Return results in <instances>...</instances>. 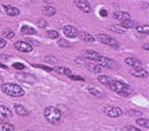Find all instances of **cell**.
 Returning <instances> with one entry per match:
<instances>
[{
	"label": "cell",
	"mask_w": 149,
	"mask_h": 131,
	"mask_svg": "<svg viewBox=\"0 0 149 131\" xmlns=\"http://www.w3.org/2000/svg\"><path fill=\"white\" fill-rule=\"evenodd\" d=\"M25 131H33V130H25Z\"/></svg>",
	"instance_id": "43"
},
{
	"label": "cell",
	"mask_w": 149,
	"mask_h": 131,
	"mask_svg": "<svg viewBox=\"0 0 149 131\" xmlns=\"http://www.w3.org/2000/svg\"><path fill=\"white\" fill-rule=\"evenodd\" d=\"M44 59H45V62H49V63H57L58 62L56 58H52V57H50V58L49 57H45Z\"/></svg>",
	"instance_id": "34"
},
{
	"label": "cell",
	"mask_w": 149,
	"mask_h": 131,
	"mask_svg": "<svg viewBox=\"0 0 149 131\" xmlns=\"http://www.w3.org/2000/svg\"><path fill=\"white\" fill-rule=\"evenodd\" d=\"M1 91L7 96L11 97H23L25 95V91L24 89L14 83H5L1 85Z\"/></svg>",
	"instance_id": "3"
},
{
	"label": "cell",
	"mask_w": 149,
	"mask_h": 131,
	"mask_svg": "<svg viewBox=\"0 0 149 131\" xmlns=\"http://www.w3.org/2000/svg\"><path fill=\"white\" fill-rule=\"evenodd\" d=\"M17 78L22 80V82H27L30 84L34 83L36 82V78L32 76V74H29V73H20V74H17Z\"/></svg>",
	"instance_id": "15"
},
{
	"label": "cell",
	"mask_w": 149,
	"mask_h": 131,
	"mask_svg": "<svg viewBox=\"0 0 149 131\" xmlns=\"http://www.w3.org/2000/svg\"><path fill=\"white\" fill-rule=\"evenodd\" d=\"M20 33H22V34H29V35H31V34H37V31H36V28H33L32 26L24 25V26H22V28H20Z\"/></svg>",
	"instance_id": "20"
},
{
	"label": "cell",
	"mask_w": 149,
	"mask_h": 131,
	"mask_svg": "<svg viewBox=\"0 0 149 131\" xmlns=\"http://www.w3.org/2000/svg\"><path fill=\"white\" fill-rule=\"evenodd\" d=\"M102 111L108 117H111V118H116V117H120L123 115L122 109L117 107V106H104L102 109Z\"/></svg>",
	"instance_id": "6"
},
{
	"label": "cell",
	"mask_w": 149,
	"mask_h": 131,
	"mask_svg": "<svg viewBox=\"0 0 149 131\" xmlns=\"http://www.w3.org/2000/svg\"><path fill=\"white\" fill-rule=\"evenodd\" d=\"M5 8V12L10 15V17H17L20 14V11L18 7H14V6H11V5H4L3 6Z\"/></svg>",
	"instance_id": "13"
},
{
	"label": "cell",
	"mask_w": 149,
	"mask_h": 131,
	"mask_svg": "<svg viewBox=\"0 0 149 131\" xmlns=\"http://www.w3.org/2000/svg\"><path fill=\"white\" fill-rule=\"evenodd\" d=\"M100 14H101V17H107V15H108V12H107L105 10H101Z\"/></svg>",
	"instance_id": "37"
},
{
	"label": "cell",
	"mask_w": 149,
	"mask_h": 131,
	"mask_svg": "<svg viewBox=\"0 0 149 131\" xmlns=\"http://www.w3.org/2000/svg\"><path fill=\"white\" fill-rule=\"evenodd\" d=\"M122 131H141V130H140V129H137V128H135V126L128 125V126L122 128Z\"/></svg>",
	"instance_id": "29"
},
{
	"label": "cell",
	"mask_w": 149,
	"mask_h": 131,
	"mask_svg": "<svg viewBox=\"0 0 149 131\" xmlns=\"http://www.w3.org/2000/svg\"><path fill=\"white\" fill-rule=\"evenodd\" d=\"M14 47H15V50L20 51V52H25V53L32 52V50H33L32 45H30V44L26 43V42H22V40L15 42V43H14Z\"/></svg>",
	"instance_id": "8"
},
{
	"label": "cell",
	"mask_w": 149,
	"mask_h": 131,
	"mask_svg": "<svg viewBox=\"0 0 149 131\" xmlns=\"http://www.w3.org/2000/svg\"><path fill=\"white\" fill-rule=\"evenodd\" d=\"M130 74H133L134 77H139V78H147L148 71L142 67H133V69H130Z\"/></svg>",
	"instance_id": "11"
},
{
	"label": "cell",
	"mask_w": 149,
	"mask_h": 131,
	"mask_svg": "<svg viewBox=\"0 0 149 131\" xmlns=\"http://www.w3.org/2000/svg\"><path fill=\"white\" fill-rule=\"evenodd\" d=\"M125 64L129 65V66H133V67H142V62L135 57H129V58H125Z\"/></svg>",
	"instance_id": "14"
},
{
	"label": "cell",
	"mask_w": 149,
	"mask_h": 131,
	"mask_svg": "<svg viewBox=\"0 0 149 131\" xmlns=\"http://www.w3.org/2000/svg\"><path fill=\"white\" fill-rule=\"evenodd\" d=\"M14 111H15V114H18L19 116H23V117L29 116V110L26 107H24L23 105H20V104L14 105Z\"/></svg>",
	"instance_id": "18"
},
{
	"label": "cell",
	"mask_w": 149,
	"mask_h": 131,
	"mask_svg": "<svg viewBox=\"0 0 149 131\" xmlns=\"http://www.w3.org/2000/svg\"><path fill=\"white\" fill-rule=\"evenodd\" d=\"M136 30H137L139 32H141V33H146V34H148V32H149V26H148V25H144V26H139Z\"/></svg>",
	"instance_id": "28"
},
{
	"label": "cell",
	"mask_w": 149,
	"mask_h": 131,
	"mask_svg": "<svg viewBox=\"0 0 149 131\" xmlns=\"http://www.w3.org/2000/svg\"><path fill=\"white\" fill-rule=\"evenodd\" d=\"M96 38H97L101 43H103V44H105V45H109V46L114 47V49H120V43H118L116 39H114L113 37L107 35V34H103V33H98V34L96 35Z\"/></svg>",
	"instance_id": "5"
},
{
	"label": "cell",
	"mask_w": 149,
	"mask_h": 131,
	"mask_svg": "<svg viewBox=\"0 0 149 131\" xmlns=\"http://www.w3.org/2000/svg\"><path fill=\"white\" fill-rule=\"evenodd\" d=\"M14 35H15V33L11 28H4L3 30V37H4V38L12 39V38H14Z\"/></svg>",
	"instance_id": "25"
},
{
	"label": "cell",
	"mask_w": 149,
	"mask_h": 131,
	"mask_svg": "<svg viewBox=\"0 0 149 131\" xmlns=\"http://www.w3.org/2000/svg\"><path fill=\"white\" fill-rule=\"evenodd\" d=\"M13 67L17 69V70H24L25 69V65L23 63H14L13 64Z\"/></svg>",
	"instance_id": "33"
},
{
	"label": "cell",
	"mask_w": 149,
	"mask_h": 131,
	"mask_svg": "<svg viewBox=\"0 0 149 131\" xmlns=\"http://www.w3.org/2000/svg\"><path fill=\"white\" fill-rule=\"evenodd\" d=\"M148 46H149L148 44H144V45L142 46V49H143V50H147V51H148V50H149V47H148Z\"/></svg>",
	"instance_id": "39"
},
{
	"label": "cell",
	"mask_w": 149,
	"mask_h": 131,
	"mask_svg": "<svg viewBox=\"0 0 149 131\" xmlns=\"http://www.w3.org/2000/svg\"><path fill=\"white\" fill-rule=\"evenodd\" d=\"M47 35H49V38H50V39H57L58 37H59V33H58L57 31L50 30V31H47Z\"/></svg>",
	"instance_id": "27"
},
{
	"label": "cell",
	"mask_w": 149,
	"mask_h": 131,
	"mask_svg": "<svg viewBox=\"0 0 149 131\" xmlns=\"http://www.w3.org/2000/svg\"><path fill=\"white\" fill-rule=\"evenodd\" d=\"M32 66H34V67H38V69H43V70H45V71H49V72L53 71V69H52V67H47V66H45V65H39V64H34V65H32Z\"/></svg>",
	"instance_id": "31"
},
{
	"label": "cell",
	"mask_w": 149,
	"mask_h": 131,
	"mask_svg": "<svg viewBox=\"0 0 149 131\" xmlns=\"http://www.w3.org/2000/svg\"><path fill=\"white\" fill-rule=\"evenodd\" d=\"M13 114H12V111L5 106V105H0V121H3V122H7L12 118Z\"/></svg>",
	"instance_id": "9"
},
{
	"label": "cell",
	"mask_w": 149,
	"mask_h": 131,
	"mask_svg": "<svg viewBox=\"0 0 149 131\" xmlns=\"http://www.w3.org/2000/svg\"><path fill=\"white\" fill-rule=\"evenodd\" d=\"M121 26L123 28H134L135 26H137V21L134 19H127V20L121 21Z\"/></svg>",
	"instance_id": "19"
},
{
	"label": "cell",
	"mask_w": 149,
	"mask_h": 131,
	"mask_svg": "<svg viewBox=\"0 0 149 131\" xmlns=\"http://www.w3.org/2000/svg\"><path fill=\"white\" fill-rule=\"evenodd\" d=\"M97 79H98L100 83H102L103 85H105L111 91L118 93V95L122 96V97H129L134 92L133 87L130 86V85H128L127 83H123V82L117 80V79H114V78H110L108 76H98Z\"/></svg>",
	"instance_id": "1"
},
{
	"label": "cell",
	"mask_w": 149,
	"mask_h": 131,
	"mask_svg": "<svg viewBox=\"0 0 149 131\" xmlns=\"http://www.w3.org/2000/svg\"><path fill=\"white\" fill-rule=\"evenodd\" d=\"M113 17H114V19H117L120 21L130 19V14L128 12H124V11H116V12H114Z\"/></svg>",
	"instance_id": "12"
},
{
	"label": "cell",
	"mask_w": 149,
	"mask_h": 131,
	"mask_svg": "<svg viewBox=\"0 0 149 131\" xmlns=\"http://www.w3.org/2000/svg\"><path fill=\"white\" fill-rule=\"evenodd\" d=\"M63 33L64 35L66 37V38H76V37L78 35V31L77 28L72 26V25H66L63 27Z\"/></svg>",
	"instance_id": "10"
},
{
	"label": "cell",
	"mask_w": 149,
	"mask_h": 131,
	"mask_svg": "<svg viewBox=\"0 0 149 131\" xmlns=\"http://www.w3.org/2000/svg\"><path fill=\"white\" fill-rule=\"evenodd\" d=\"M58 45H59L61 47H70V46H71V44L68 43V42H65L64 39H61V40L58 42Z\"/></svg>",
	"instance_id": "32"
},
{
	"label": "cell",
	"mask_w": 149,
	"mask_h": 131,
	"mask_svg": "<svg viewBox=\"0 0 149 131\" xmlns=\"http://www.w3.org/2000/svg\"><path fill=\"white\" fill-rule=\"evenodd\" d=\"M73 3L84 13H90L92 11V8H91V6H90L88 0H73Z\"/></svg>",
	"instance_id": "7"
},
{
	"label": "cell",
	"mask_w": 149,
	"mask_h": 131,
	"mask_svg": "<svg viewBox=\"0 0 149 131\" xmlns=\"http://www.w3.org/2000/svg\"><path fill=\"white\" fill-rule=\"evenodd\" d=\"M6 46V40L4 38H0V49H4Z\"/></svg>",
	"instance_id": "35"
},
{
	"label": "cell",
	"mask_w": 149,
	"mask_h": 131,
	"mask_svg": "<svg viewBox=\"0 0 149 131\" xmlns=\"http://www.w3.org/2000/svg\"><path fill=\"white\" fill-rule=\"evenodd\" d=\"M53 71H56L57 73L59 74H63V76H69V74H71V70L68 69V67H64V66H57V67H54Z\"/></svg>",
	"instance_id": "21"
},
{
	"label": "cell",
	"mask_w": 149,
	"mask_h": 131,
	"mask_svg": "<svg viewBox=\"0 0 149 131\" xmlns=\"http://www.w3.org/2000/svg\"><path fill=\"white\" fill-rule=\"evenodd\" d=\"M95 62H96L100 66L107 67V69H110V70H115V69L118 67V64H117L115 60L110 59V58H107V57H104V55H102V54L98 55Z\"/></svg>",
	"instance_id": "4"
},
{
	"label": "cell",
	"mask_w": 149,
	"mask_h": 131,
	"mask_svg": "<svg viewBox=\"0 0 149 131\" xmlns=\"http://www.w3.org/2000/svg\"><path fill=\"white\" fill-rule=\"evenodd\" d=\"M14 126L7 122H0V131H14Z\"/></svg>",
	"instance_id": "22"
},
{
	"label": "cell",
	"mask_w": 149,
	"mask_h": 131,
	"mask_svg": "<svg viewBox=\"0 0 149 131\" xmlns=\"http://www.w3.org/2000/svg\"><path fill=\"white\" fill-rule=\"evenodd\" d=\"M38 25H39L40 27H45V26H46V21H44V20L40 19V20L38 21Z\"/></svg>",
	"instance_id": "36"
},
{
	"label": "cell",
	"mask_w": 149,
	"mask_h": 131,
	"mask_svg": "<svg viewBox=\"0 0 149 131\" xmlns=\"http://www.w3.org/2000/svg\"><path fill=\"white\" fill-rule=\"evenodd\" d=\"M68 77H70L71 79H73V80H81V82H84L85 79L83 78V77H81V76H77V74H69V76Z\"/></svg>",
	"instance_id": "30"
},
{
	"label": "cell",
	"mask_w": 149,
	"mask_h": 131,
	"mask_svg": "<svg viewBox=\"0 0 149 131\" xmlns=\"http://www.w3.org/2000/svg\"><path fill=\"white\" fill-rule=\"evenodd\" d=\"M1 80H3V78H1V77H0V82H1Z\"/></svg>",
	"instance_id": "42"
},
{
	"label": "cell",
	"mask_w": 149,
	"mask_h": 131,
	"mask_svg": "<svg viewBox=\"0 0 149 131\" xmlns=\"http://www.w3.org/2000/svg\"><path fill=\"white\" fill-rule=\"evenodd\" d=\"M85 65H86L88 70L95 72V73H100V72L102 71V66H100L98 64H89V63H86Z\"/></svg>",
	"instance_id": "24"
},
{
	"label": "cell",
	"mask_w": 149,
	"mask_h": 131,
	"mask_svg": "<svg viewBox=\"0 0 149 131\" xmlns=\"http://www.w3.org/2000/svg\"><path fill=\"white\" fill-rule=\"evenodd\" d=\"M44 117L49 123L53 125H58L62 121V112L56 106H47L44 110Z\"/></svg>",
	"instance_id": "2"
},
{
	"label": "cell",
	"mask_w": 149,
	"mask_h": 131,
	"mask_svg": "<svg viewBox=\"0 0 149 131\" xmlns=\"http://www.w3.org/2000/svg\"><path fill=\"white\" fill-rule=\"evenodd\" d=\"M88 91L90 92V95H92L94 97H97V98H104L105 95H104V92L97 87H94V86H89L88 87Z\"/></svg>",
	"instance_id": "16"
},
{
	"label": "cell",
	"mask_w": 149,
	"mask_h": 131,
	"mask_svg": "<svg viewBox=\"0 0 149 131\" xmlns=\"http://www.w3.org/2000/svg\"><path fill=\"white\" fill-rule=\"evenodd\" d=\"M77 37H79L81 40H83L85 43H94L96 40V38H94L90 33H86V32H78Z\"/></svg>",
	"instance_id": "17"
},
{
	"label": "cell",
	"mask_w": 149,
	"mask_h": 131,
	"mask_svg": "<svg viewBox=\"0 0 149 131\" xmlns=\"http://www.w3.org/2000/svg\"><path fill=\"white\" fill-rule=\"evenodd\" d=\"M43 13L46 15V17H53L56 13H57V10L52 6H45L43 8Z\"/></svg>",
	"instance_id": "23"
},
{
	"label": "cell",
	"mask_w": 149,
	"mask_h": 131,
	"mask_svg": "<svg viewBox=\"0 0 149 131\" xmlns=\"http://www.w3.org/2000/svg\"><path fill=\"white\" fill-rule=\"evenodd\" d=\"M0 67H3V69H7V66H6V65H4V64H1V63H0Z\"/></svg>",
	"instance_id": "40"
},
{
	"label": "cell",
	"mask_w": 149,
	"mask_h": 131,
	"mask_svg": "<svg viewBox=\"0 0 149 131\" xmlns=\"http://www.w3.org/2000/svg\"><path fill=\"white\" fill-rule=\"evenodd\" d=\"M111 30H113L114 32H118V33H123V31H121V30H117V27H114V26H111Z\"/></svg>",
	"instance_id": "38"
},
{
	"label": "cell",
	"mask_w": 149,
	"mask_h": 131,
	"mask_svg": "<svg viewBox=\"0 0 149 131\" xmlns=\"http://www.w3.org/2000/svg\"><path fill=\"white\" fill-rule=\"evenodd\" d=\"M44 1H45V3H50V1H51V0H44Z\"/></svg>",
	"instance_id": "41"
},
{
	"label": "cell",
	"mask_w": 149,
	"mask_h": 131,
	"mask_svg": "<svg viewBox=\"0 0 149 131\" xmlns=\"http://www.w3.org/2000/svg\"><path fill=\"white\" fill-rule=\"evenodd\" d=\"M136 123L139 124V125H141V126H144L146 129H148L149 128V121H148V118H139V119H136Z\"/></svg>",
	"instance_id": "26"
}]
</instances>
